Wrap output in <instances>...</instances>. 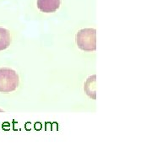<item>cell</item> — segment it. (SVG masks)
Wrapping results in <instances>:
<instances>
[{"mask_svg":"<svg viewBox=\"0 0 152 152\" xmlns=\"http://www.w3.org/2000/svg\"><path fill=\"white\" fill-rule=\"evenodd\" d=\"M96 75L89 77L86 82L85 83V87H84V90L86 91L87 95L93 98L94 100L96 99Z\"/></svg>","mask_w":152,"mask_h":152,"instance_id":"5b68a950","label":"cell"},{"mask_svg":"<svg viewBox=\"0 0 152 152\" xmlns=\"http://www.w3.org/2000/svg\"><path fill=\"white\" fill-rule=\"evenodd\" d=\"M19 86V76L15 70L9 68L0 69V92L10 93Z\"/></svg>","mask_w":152,"mask_h":152,"instance_id":"7a4b0ae2","label":"cell"},{"mask_svg":"<svg viewBox=\"0 0 152 152\" xmlns=\"http://www.w3.org/2000/svg\"><path fill=\"white\" fill-rule=\"evenodd\" d=\"M37 8L44 13H53L58 10L60 0H37Z\"/></svg>","mask_w":152,"mask_h":152,"instance_id":"3957f363","label":"cell"},{"mask_svg":"<svg viewBox=\"0 0 152 152\" xmlns=\"http://www.w3.org/2000/svg\"><path fill=\"white\" fill-rule=\"evenodd\" d=\"M76 44L83 51L92 52L96 50V31L93 28H85L76 34Z\"/></svg>","mask_w":152,"mask_h":152,"instance_id":"6da1fadb","label":"cell"},{"mask_svg":"<svg viewBox=\"0 0 152 152\" xmlns=\"http://www.w3.org/2000/svg\"><path fill=\"white\" fill-rule=\"evenodd\" d=\"M10 42L11 37L10 31L5 28L0 27V51L8 48Z\"/></svg>","mask_w":152,"mask_h":152,"instance_id":"277c9868","label":"cell"}]
</instances>
